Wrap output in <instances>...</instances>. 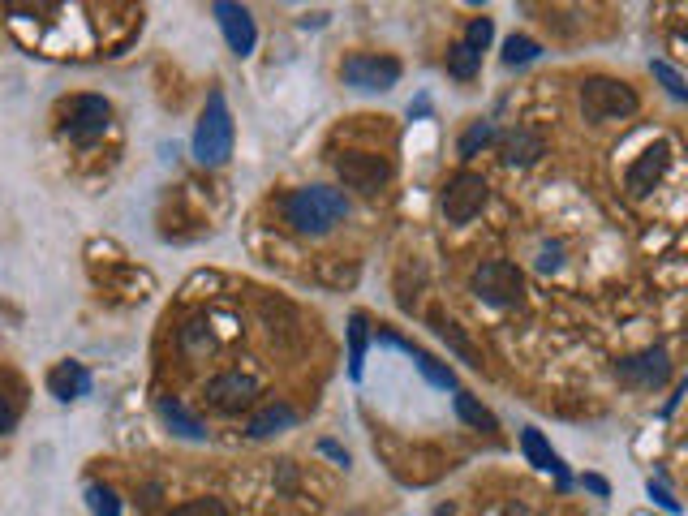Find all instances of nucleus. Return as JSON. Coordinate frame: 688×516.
<instances>
[{
  "mask_svg": "<svg viewBox=\"0 0 688 516\" xmlns=\"http://www.w3.org/2000/svg\"><path fill=\"white\" fill-rule=\"evenodd\" d=\"M581 112H585V121H594V125L624 121V117H633L637 112V91L620 78L594 74V78L581 82Z\"/></svg>",
  "mask_w": 688,
  "mask_h": 516,
  "instance_id": "obj_3",
  "label": "nucleus"
},
{
  "mask_svg": "<svg viewBox=\"0 0 688 516\" xmlns=\"http://www.w3.org/2000/svg\"><path fill=\"white\" fill-rule=\"evenodd\" d=\"M284 215H289L293 233L323 237L349 215V198L340 190H332V185H306V190H297L289 203H284Z\"/></svg>",
  "mask_w": 688,
  "mask_h": 516,
  "instance_id": "obj_1",
  "label": "nucleus"
},
{
  "mask_svg": "<svg viewBox=\"0 0 688 516\" xmlns=\"http://www.w3.org/2000/svg\"><path fill=\"white\" fill-rule=\"evenodd\" d=\"M108 121H112V104L104 95H78V99H69V108H65L61 134L74 142H95V138H104Z\"/></svg>",
  "mask_w": 688,
  "mask_h": 516,
  "instance_id": "obj_7",
  "label": "nucleus"
},
{
  "mask_svg": "<svg viewBox=\"0 0 688 516\" xmlns=\"http://www.w3.org/2000/svg\"><path fill=\"white\" fill-rule=\"evenodd\" d=\"M650 499H654L658 508H667V512H680V499L671 495V491H663V486H654V482H650Z\"/></svg>",
  "mask_w": 688,
  "mask_h": 516,
  "instance_id": "obj_31",
  "label": "nucleus"
},
{
  "mask_svg": "<svg viewBox=\"0 0 688 516\" xmlns=\"http://www.w3.org/2000/svg\"><path fill=\"white\" fill-rule=\"evenodd\" d=\"M319 452H323V456H332L336 465H344V469H349V452H344L336 439H319Z\"/></svg>",
  "mask_w": 688,
  "mask_h": 516,
  "instance_id": "obj_32",
  "label": "nucleus"
},
{
  "mask_svg": "<svg viewBox=\"0 0 688 516\" xmlns=\"http://www.w3.org/2000/svg\"><path fill=\"white\" fill-rule=\"evenodd\" d=\"M228 155H233V112H228V99L220 91H211L194 129V160L203 168H220L228 164Z\"/></svg>",
  "mask_w": 688,
  "mask_h": 516,
  "instance_id": "obj_2",
  "label": "nucleus"
},
{
  "mask_svg": "<svg viewBox=\"0 0 688 516\" xmlns=\"http://www.w3.org/2000/svg\"><path fill=\"white\" fill-rule=\"evenodd\" d=\"M650 74L667 86V95H671V99H688V86H684V78H680V74H676V69H671L667 61H654V65H650Z\"/></svg>",
  "mask_w": 688,
  "mask_h": 516,
  "instance_id": "obj_26",
  "label": "nucleus"
},
{
  "mask_svg": "<svg viewBox=\"0 0 688 516\" xmlns=\"http://www.w3.org/2000/svg\"><path fill=\"white\" fill-rule=\"evenodd\" d=\"M336 172L344 181V190H357V194H379L387 177H392V164L375 151H344L336 160Z\"/></svg>",
  "mask_w": 688,
  "mask_h": 516,
  "instance_id": "obj_8",
  "label": "nucleus"
},
{
  "mask_svg": "<svg viewBox=\"0 0 688 516\" xmlns=\"http://www.w3.org/2000/svg\"><path fill=\"white\" fill-rule=\"evenodd\" d=\"M615 375L633 387H663L671 379V357H667V349H645L637 357H624V362L615 366Z\"/></svg>",
  "mask_w": 688,
  "mask_h": 516,
  "instance_id": "obj_11",
  "label": "nucleus"
},
{
  "mask_svg": "<svg viewBox=\"0 0 688 516\" xmlns=\"http://www.w3.org/2000/svg\"><path fill=\"white\" fill-rule=\"evenodd\" d=\"M491 138H495V125L491 121H473L465 134H461V155H465V160H469V155H478Z\"/></svg>",
  "mask_w": 688,
  "mask_h": 516,
  "instance_id": "obj_25",
  "label": "nucleus"
},
{
  "mask_svg": "<svg viewBox=\"0 0 688 516\" xmlns=\"http://www.w3.org/2000/svg\"><path fill=\"white\" fill-rule=\"evenodd\" d=\"M456 418H461L465 426H473V430H491V435L499 430L495 413L486 409V405H482V400L473 396V392H456Z\"/></svg>",
  "mask_w": 688,
  "mask_h": 516,
  "instance_id": "obj_18",
  "label": "nucleus"
},
{
  "mask_svg": "<svg viewBox=\"0 0 688 516\" xmlns=\"http://www.w3.org/2000/svg\"><path fill=\"white\" fill-rule=\"evenodd\" d=\"M585 486H590L594 495H607V491H611V486H607V478H598V473H590V478H585Z\"/></svg>",
  "mask_w": 688,
  "mask_h": 516,
  "instance_id": "obj_34",
  "label": "nucleus"
},
{
  "mask_svg": "<svg viewBox=\"0 0 688 516\" xmlns=\"http://www.w3.org/2000/svg\"><path fill=\"white\" fill-rule=\"evenodd\" d=\"M211 13H215V22H220L228 48H233L237 56H250L254 43H258V26L250 18V9L246 5H233V0H220V5H211Z\"/></svg>",
  "mask_w": 688,
  "mask_h": 516,
  "instance_id": "obj_9",
  "label": "nucleus"
},
{
  "mask_svg": "<svg viewBox=\"0 0 688 516\" xmlns=\"http://www.w3.org/2000/svg\"><path fill=\"white\" fill-rule=\"evenodd\" d=\"M538 39H529V35H512L504 43V61L508 65H529V61H538Z\"/></svg>",
  "mask_w": 688,
  "mask_h": 516,
  "instance_id": "obj_24",
  "label": "nucleus"
},
{
  "mask_svg": "<svg viewBox=\"0 0 688 516\" xmlns=\"http://www.w3.org/2000/svg\"><path fill=\"white\" fill-rule=\"evenodd\" d=\"M504 516H534V512H525V508H521V504H516V508H508V512H504Z\"/></svg>",
  "mask_w": 688,
  "mask_h": 516,
  "instance_id": "obj_35",
  "label": "nucleus"
},
{
  "mask_svg": "<svg viewBox=\"0 0 688 516\" xmlns=\"http://www.w3.org/2000/svg\"><path fill=\"white\" fill-rule=\"evenodd\" d=\"M478 65H482V56L469 48V43H456V48L448 52V74L452 78H461V82H469L473 74H478Z\"/></svg>",
  "mask_w": 688,
  "mask_h": 516,
  "instance_id": "obj_21",
  "label": "nucleus"
},
{
  "mask_svg": "<svg viewBox=\"0 0 688 516\" xmlns=\"http://www.w3.org/2000/svg\"><path fill=\"white\" fill-rule=\"evenodd\" d=\"M430 327H435V332H439L443 340H448V344H452V349H456V353H461V357H465V362H469V366H482V353H478V349H473V344H469V336L461 332V323L443 319V314H430Z\"/></svg>",
  "mask_w": 688,
  "mask_h": 516,
  "instance_id": "obj_20",
  "label": "nucleus"
},
{
  "mask_svg": "<svg viewBox=\"0 0 688 516\" xmlns=\"http://www.w3.org/2000/svg\"><path fill=\"white\" fill-rule=\"evenodd\" d=\"M667 164H671V147H667V142H654V147H645L637 160H633V168H628V177H624L628 194H633V198H645L658 181H663Z\"/></svg>",
  "mask_w": 688,
  "mask_h": 516,
  "instance_id": "obj_12",
  "label": "nucleus"
},
{
  "mask_svg": "<svg viewBox=\"0 0 688 516\" xmlns=\"http://www.w3.org/2000/svg\"><path fill=\"white\" fill-rule=\"evenodd\" d=\"M289 426H297V413L289 405H267L250 418V435L267 439V435H280V430H289Z\"/></svg>",
  "mask_w": 688,
  "mask_h": 516,
  "instance_id": "obj_17",
  "label": "nucleus"
},
{
  "mask_svg": "<svg viewBox=\"0 0 688 516\" xmlns=\"http://www.w3.org/2000/svg\"><path fill=\"white\" fill-rule=\"evenodd\" d=\"M48 392L56 400H78V396H86V392H91V370L78 366V362H61L48 375Z\"/></svg>",
  "mask_w": 688,
  "mask_h": 516,
  "instance_id": "obj_14",
  "label": "nucleus"
},
{
  "mask_svg": "<svg viewBox=\"0 0 688 516\" xmlns=\"http://www.w3.org/2000/svg\"><path fill=\"white\" fill-rule=\"evenodd\" d=\"M13 426H18V405H13V396L0 392V435H9Z\"/></svg>",
  "mask_w": 688,
  "mask_h": 516,
  "instance_id": "obj_30",
  "label": "nucleus"
},
{
  "mask_svg": "<svg viewBox=\"0 0 688 516\" xmlns=\"http://www.w3.org/2000/svg\"><path fill=\"white\" fill-rule=\"evenodd\" d=\"M538 155H542V134L538 129H512V134L504 138V164L512 168H529V164H538Z\"/></svg>",
  "mask_w": 688,
  "mask_h": 516,
  "instance_id": "obj_15",
  "label": "nucleus"
},
{
  "mask_svg": "<svg viewBox=\"0 0 688 516\" xmlns=\"http://www.w3.org/2000/svg\"><path fill=\"white\" fill-rule=\"evenodd\" d=\"M542 271H555L559 267V246H547V250H542V263H538Z\"/></svg>",
  "mask_w": 688,
  "mask_h": 516,
  "instance_id": "obj_33",
  "label": "nucleus"
},
{
  "mask_svg": "<svg viewBox=\"0 0 688 516\" xmlns=\"http://www.w3.org/2000/svg\"><path fill=\"white\" fill-rule=\"evenodd\" d=\"M258 396V383L250 375H237V370H228V375H215L207 383V405L215 413H241Z\"/></svg>",
  "mask_w": 688,
  "mask_h": 516,
  "instance_id": "obj_10",
  "label": "nucleus"
},
{
  "mask_svg": "<svg viewBox=\"0 0 688 516\" xmlns=\"http://www.w3.org/2000/svg\"><path fill=\"white\" fill-rule=\"evenodd\" d=\"M349 375L362 379V362H366V344H370V323L366 314H349Z\"/></svg>",
  "mask_w": 688,
  "mask_h": 516,
  "instance_id": "obj_19",
  "label": "nucleus"
},
{
  "mask_svg": "<svg viewBox=\"0 0 688 516\" xmlns=\"http://www.w3.org/2000/svg\"><path fill=\"white\" fill-rule=\"evenodd\" d=\"M473 293L482 301H491V306H516V301L525 297V276L508 258H491V263H482L473 271Z\"/></svg>",
  "mask_w": 688,
  "mask_h": 516,
  "instance_id": "obj_6",
  "label": "nucleus"
},
{
  "mask_svg": "<svg viewBox=\"0 0 688 516\" xmlns=\"http://www.w3.org/2000/svg\"><path fill=\"white\" fill-rule=\"evenodd\" d=\"M400 74H405V69L387 52H353L349 61L340 65V78H344V86H353V91H392Z\"/></svg>",
  "mask_w": 688,
  "mask_h": 516,
  "instance_id": "obj_4",
  "label": "nucleus"
},
{
  "mask_svg": "<svg viewBox=\"0 0 688 516\" xmlns=\"http://www.w3.org/2000/svg\"><path fill=\"white\" fill-rule=\"evenodd\" d=\"M409 357L418 362V370L426 375V383H435V387H456V375L443 362H435L430 353H422V349H409Z\"/></svg>",
  "mask_w": 688,
  "mask_h": 516,
  "instance_id": "obj_22",
  "label": "nucleus"
},
{
  "mask_svg": "<svg viewBox=\"0 0 688 516\" xmlns=\"http://www.w3.org/2000/svg\"><path fill=\"white\" fill-rule=\"evenodd\" d=\"M181 344L190 353L198 349H211V332H207V319H194V323H185V332H181Z\"/></svg>",
  "mask_w": 688,
  "mask_h": 516,
  "instance_id": "obj_28",
  "label": "nucleus"
},
{
  "mask_svg": "<svg viewBox=\"0 0 688 516\" xmlns=\"http://www.w3.org/2000/svg\"><path fill=\"white\" fill-rule=\"evenodd\" d=\"M168 516H224V508H220V499H190V504L172 508Z\"/></svg>",
  "mask_w": 688,
  "mask_h": 516,
  "instance_id": "obj_29",
  "label": "nucleus"
},
{
  "mask_svg": "<svg viewBox=\"0 0 688 516\" xmlns=\"http://www.w3.org/2000/svg\"><path fill=\"white\" fill-rule=\"evenodd\" d=\"M486 198H491V185H486L482 172H456L439 194V211L448 224H469L486 207Z\"/></svg>",
  "mask_w": 688,
  "mask_h": 516,
  "instance_id": "obj_5",
  "label": "nucleus"
},
{
  "mask_svg": "<svg viewBox=\"0 0 688 516\" xmlns=\"http://www.w3.org/2000/svg\"><path fill=\"white\" fill-rule=\"evenodd\" d=\"M86 508H91L95 516H121V499L112 486H86Z\"/></svg>",
  "mask_w": 688,
  "mask_h": 516,
  "instance_id": "obj_23",
  "label": "nucleus"
},
{
  "mask_svg": "<svg viewBox=\"0 0 688 516\" xmlns=\"http://www.w3.org/2000/svg\"><path fill=\"white\" fill-rule=\"evenodd\" d=\"M160 418H164V422H168L172 430H177V435H181V439H207V426H203V422H198V418H194V413H190V409H185V405H181V400H172V396H164V400H160Z\"/></svg>",
  "mask_w": 688,
  "mask_h": 516,
  "instance_id": "obj_16",
  "label": "nucleus"
},
{
  "mask_svg": "<svg viewBox=\"0 0 688 516\" xmlns=\"http://www.w3.org/2000/svg\"><path fill=\"white\" fill-rule=\"evenodd\" d=\"M491 35H495V22H491V18H473L461 43H469V48L482 56V52H486V43H491Z\"/></svg>",
  "mask_w": 688,
  "mask_h": 516,
  "instance_id": "obj_27",
  "label": "nucleus"
},
{
  "mask_svg": "<svg viewBox=\"0 0 688 516\" xmlns=\"http://www.w3.org/2000/svg\"><path fill=\"white\" fill-rule=\"evenodd\" d=\"M521 452L529 456V465H534V469L555 473L559 486H572V478L564 473V465H559V456L551 452V443L542 439V430H534V426H525V430H521Z\"/></svg>",
  "mask_w": 688,
  "mask_h": 516,
  "instance_id": "obj_13",
  "label": "nucleus"
}]
</instances>
